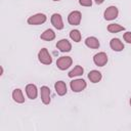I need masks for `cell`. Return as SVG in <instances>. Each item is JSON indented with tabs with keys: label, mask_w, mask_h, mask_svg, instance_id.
Listing matches in <instances>:
<instances>
[{
	"label": "cell",
	"mask_w": 131,
	"mask_h": 131,
	"mask_svg": "<svg viewBox=\"0 0 131 131\" xmlns=\"http://www.w3.org/2000/svg\"><path fill=\"white\" fill-rule=\"evenodd\" d=\"M85 45L89 48H92V49H96L99 47V41L97 38L95 37H88L86 38L85 40Z\"/></svg>",
	"instance_id": "15"
},
{
	"label": "cell",
	"mask_w": 131,
	"mask_h": 131,
	"mask_svg": "<svg viewBox=\"0 0 131 131\" xmlns=\"http://www.w3.org/2000/svg\"><path fill=\"white\" fill-rule=\"evenodd\" d=\"M47 17L44 13H37V14H34L32 16H30L28 18V24L29 25H32V26H38V25H41V24H44L46 21Z\"/></svg>",
	"instance_id": "1"
},
{
	"label": "cell",
	"mask_w": 131,
	"mask_h": 131,
	"mask_svg": "<svg viewBox=\"0 0 131 131\" xmlns=\"http://www.w3.org/2000/svg\"><path fill=\"white\" fill-rule=\"evenodd\" d=\"M83 73H84V69H83L81 66H76V67L69 73V77H70V78L78 77V76L83 75Z\"/></svg>",
	"instance_id": "18"
},
{
	"label": "cell",
	"mask_w": 131,
	"mask_h": 131,
	"mask_svg": "<svg viewBox=\"0 0 131 131\" xmlns=\"http://www.w3.org/2000/svg\"><path fill=\"white\" fill-rule=\"evenodd\" d=\"M103 1H104V0H95V3L99 5V4H102V3H103Z\"/></svg>",
	"instance_id": "23"
},
{
	"label": "cell",
	"mask_w": 131,
	"mask_h": 131,
	"mask_svg": "<svg viewBox=\"0 0 131 131\" xmlns=\"http://www.w3.org/2000/svg\"><path fill=\"white\" fill-rule=\"evenodd\" d=\"M70 85H71V89L73 90V92H81V91H83V90L86 88V86H87L85 80H83V79H76V80H73Z\"/></svg>",
	"instance_id": "3"
},
{
	"label": "cell",
	"mask_w": 131,
	"mask_h": 131,
	"mask_svg": "<svg viewBox=\"0 0 131 131\" xmlns=\"http://www.w3.org/2000/svg\"><path fill=\"white\" fill-rule=\"evenodd\" d=\"M93 61L98 67H103L107 62V55L104 52H98L93 56Z\"/></svg>",
	"instance_id": "7"
},
{
	"label": "cell",
	"mask_w": 131,
	"mask_h": 131,
	"mask_svg": "<svg viewBox=\"0 0 131 131\" xmlns=\"http://www.w3.org/2000/svg\"><path fill=\"white\" fill-rule=\"evenodd\" d=\"M130 105H131V98H130Z\"/></svg>",
	"instance_id": "26"
},
{
	"label": "cell",
	"mask_w": 131,
	"mask_h": 131,
	"mask_svg": "<svg viewBox=\"0 0 131 131\" xmlns=\"http://www.w3.org/2000/svg\"><path fill=\"white\" fill-rule=\"evenodd\" d=\"M0 75H3V68L2 67H1V74Z\"/></svg>",
	"instance_id": "24"
},
{
	"label": "cell",
	"mask_w": 131,
	"mask_h": 131,
	"mask_svg": "<svg viewBox=\"0 0 131 131\" xmlns=\"http://www.w3.org/2000/svg\"><path fill=\"white\" fill-rule=\"evenodd\" d=\"M124 40H125L127 43L131 44V32H126V33L124 34Z\"/></svg>",
	"instance_id": "22"
},
{
	"label": "cell",
	"mask_w": 131,
	"mask_h": 131,
	"mask_svg": "<svg viewBox=\"0 0 131 131\" xmlns=\"http://www.w3.org/2000/svg\"><path fill=\"white\" fill-rule=\"evenodd\" d=\"M72 63H73V59L70 56H61L56 60V66L61 71L69 69L72 66Z\"/></svg>",
	"instance_id": "2"
},
{
	"label": "cell",
	"mask_w": 131,
	"mask_h": 131,
	"mask_svg": "<svg viewBox=\"0 0 131 131\" xmlns=\"http://www.w3.org/2000/svg\"><path fill=\"white\" fill-rule=\"evenodd\" d=\"M102 78V75L100 72L96 71V70H92L89 72L88 74V79L90 80V82L92 83H98Z\"/></svg>",
	"instance_id": "14"
},
{
	"label": "cell",
	"mask_w": 131,
	"mask_h": 131,
	"mask_svg": "<svg viewBox=\"0 0 131 131\" xmlns=\"http://www.w3.org/2000/svg\"><path fill=\"white\" fill-rule=\"evenodd\" d=\"M54 88H55V92L59 95V96H63L67 93V85L63 81H57L54 84Z\"/></svg>",
	"instance_id": "13"
},
{
	"label": "cell",
	"mask_w": 131,
	"mask_h": 131,
	"mask_svg": "<svg viewBox=\"0 0 131 131\" xmlns=\"http://www.w3.org/2000/svg\"><path fill=\"white\" fill-rule=\"evenodd\" d=\"M70 37L74 42H80L81 41V33L79 30H73L70 32Z\"/></svg>",
	"instance_id": "20"
},
{
	"label": "cell",
	"mask_w": 131,
	"mask_h": 131,
	"mask_svg": "<svg viewBox=\"0 0 131 131\" xmlns=\"http://www.w3.org/2000/svg\"><path fill=\"white\" fill-rule=\"evenodd\" d=\"M57 49H59L61 52H69L72 49V44L69 40L67 39H61L56 43Z\"/></svg>",
	"instance_id": "9"
},
{
	"label": "cell",
	"mask_w": 131,
	"mask_h": 131,
	"mask_svg": "<svg viewBox=\"0 0 131 131\" xmlns=\"http://www.w3.org/2000/svg\"><path fill=\"white\" fill-rule=\"evenodd\" d=\"M41 93V99L44 104H49L50 103V89L47 86H42L40 89Z\"/></svg>",
	"instance_id": "10"
},
{
	"label": "cell",
	"mask_w": 131,
	"mask_h": 131,
	"mask_svg": "<svg viewBox=\"0 0 131 131\" xmlns=\"http://www.w3.org/2000/svg\"><path fill=\"white\" fill-rule=\"evenodd\" d=\"M124 30H125V28L119 24H110L107 26V31L110 33H118V32H121Z\"/></svg>",
	"instance_id": "19"
},
{
	"label": "cell",
	"mask_w": 131,
	"mask_h": 131,
	"mask_svg": "<svg viewBox=\"0 0 131 131\" xmlns=\"http://www.w3.org/2000/svg\"><path fill=\"white\" fill-rule=\"evenodd\" d=\"M118 14H119V10L116 6H110L107 7L105 10H104V19L106 20H113L115 18L118 17Z\"/></svg>",
	"instance_id": "6"
},
{
	"label": "cell",
	"mask_w": 131,
	"mask_h": 131,
	"mask_svg": "<svg viewBox=\"0 0 131 131\" xmlns=\"http://www.w3.org/2000/svg\"><path fill=\"white\" fill-rule=\"evenodd\" d=\"M38 58H39V61L43 64H50L52 62V57H51V55L49 54V52L46 48H42L39 51Z\"/></svg>",
	"instance_id": "4"
},
{
	"label": "cell",
	"mask_w": 131,
	"mask_h": 131,
	"mask_svg": "<svg viewBox=\"0 0 131 131\" xmlns=\"http://www.w3.org/2000/svg\"><path fill=\"white\" fill-rule=\"evenodd\" d=\"M110 46H111V48H112L114 51H117V52H120V51H122V50L124 49V44H123V42H122L120 39H118V38L112 39L111 42H110Z\"/></svg>",
	"instance_id": "11"
},
{
	"label": "cell",
	"mask_w": 131,
	"mask_h": 131,
	"mask_svg": "<svg viewBox=\"0 0 131 131\" xmlns=\"http://www.w3.org/2000/svg\"><path fill=\"white\" fill-rule=\"evenodd\" d=\"M51 24L52 26L57 29V30H61L63 29V21H62V17L59 13H53L51 15Z\"/></svg>",
	"instance_id": "8"
},
{
	"label": "cell",
	"mask_w": 131,
	"mask_h": 131,
	"mask_svg": "<svg viewBox=\"0 0 131 131\" xmlns=\"http://www.w3.org/2000/svg\"><path fill=\"white\" fill-rule=\"evenodd\" d=\"M53 1H60V0H53Z\"/></svg>",
	"instance_id": "25"
},
{
	"label": "cell",
	"mask_w": 131,
	"mask_h": 131,
	"mask_svg": "<svg viewBox=\"0 0 131 131\" xmlns=\"http://www.w3.org/2000/svg\"><path fill=\"white\" fill-rule=\"evenodd\" d=\"M26 93H27V95L30 99H35L37 97V94H38V90H37L36 85L28 84L26 86Z\"/></svg>",
	"instance_id": "12"
},
{
	"label": "cell",
	"mask_w": 131,
	"mask_h": 131,
	"mask_svg": "<svg viewBox=\"0 0 131 131\" xmlns=\"http://www.w3.org/2000/svg\"><path fill=\"white\" fill-rule=\"evenodd\" d=\"M81 18H82L81 12L78 11V10H74V11H72V12L69 14V16H68V21H69V24L72 25V26H78V25H80V23H81Z\"/></svg>",
	"instance_id": "5"
},
{
	"label": "cell",
	"mask_w": 131,
	"mask_h": 131,
	"mask_svg": "<svg viewBox=\"0 0 131 131\" xmlns=\"http://www.w3.org/2000/svg\"><path fill=\"white\" fill-rule=\"evenodd\" d=\"M12 98L17 103H23L25 101V97H24V94H23V92H21L20 89H14L13 90V92H12Z\"/></svg>",
	"instance_id": "17"
},
{
	"label": "cell",
	"mask_w": 131,
	"mask_h": 131,
	"mask_svg": "<svg viewBox=\"0 0 131 131\" xmlns=\"http://www.w3.org/2000/svg\"><path fill=\"white\" fill-rule=\"evenodd\" d=\"M40 38H41L42 40H45V41H52V40L55 38V33H54L51 29H47V30H45V31L41 34Z\"/></svg>",
	"instance_id": "16"
},
{
	"label": "cell",
	"mask_w": 131,
	"mask_h": 131,
	"mask_svg": "<svg viewBox=\"0 0 131 131\" xmlns=\"http://www.w3.org/2000/svg\"><path fill=\"white\" fill-rule=\"evenodd\" d=\"M79 3H80V5H82V6H87V7H89V6L92 5V0H79Z\"/></svg>",
	"instance_id": "21"
}]
</instances>
